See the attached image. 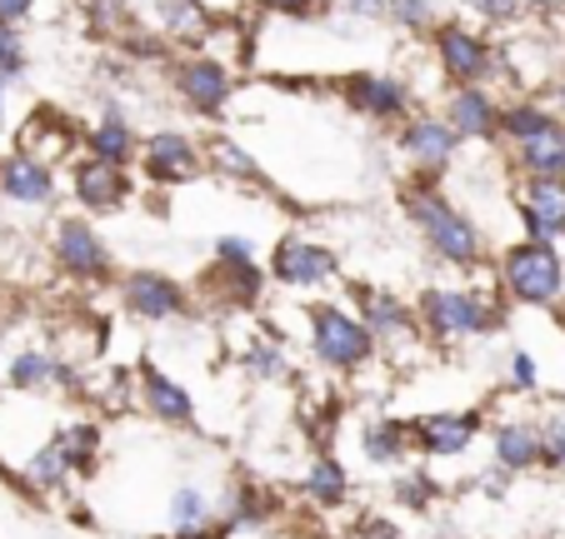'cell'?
I'll return each mask as SVG.
<instances>
[{"mask_svg": "<svg viewBox=\"0 0 565 539\" xmlns=\"http://www.w3.org/2000/svg\"><path fill=\"white\" fill-rule=\"evenodd\" d=\"M140 160H146V175L160 180V185H175V180H191L195 170H201V150H195L191 136H181V130H156V136L146 140V150H140Z\"/></svg>", "mask_w": 565, "mask_h": 539, "instance_id": "obj_12", "label": "cell"}, {"mask_svg": "<svg viewBox=\"0 0 565 539\" xmlns=\"http://www.w3.org/2000/svg\"><path fill=\"white\" fill-rule=\"evenodd\" d=\"M406 211H411V220H416V230L426 235V245L446 265H480V255H486V235H480V225L470 220L460 205H450L430 180L406 185Z\"/></svg>", "mask_w": 565, "mask_h": 539, "instance_id": "obj_1", "label": "cell"}, {"mask_svg": "<svg viewBox=\"0 0 565 539\" xmlns=\"http://www.w3.org/2000/svg\"><path fill=\"white\" fill-rule=\"evenodd\" d=\"M55 260L61 270H71L75 280H100L110 276V250L100 245V235L86 220H61L55 230Z\"/></svg>", "mask_w": 565, "mask_h": 539, "instance_id": "obj_11", "label": "cell"}, {"mask_svg": "<svg viewBox=\"0 0 565 539\" xmlns=\"http://www.w3.org/2000/svg\"><path fill=\"white\" fill-rule=\"evenodd\" d=\"M146 405L160 414V420H171V424H185L195 414L191 395H185L175 380H166L160 370H146Z\"/></svg>", "mask_w": 565, "mask_h": 539, "instance_id": "obj_25", "label": "cell"}, {"mask_svg": "<svg viewBox=\"0 0 565 539\" xmlns=\"http://www.w3.org/2000/svg\"><path fill=\"white\" fill-rule=\"evenodd\" d=\"M545 465H565V420L545 430Z\"/></svg>", "mask_w": 565, "mask_h": 539, "instance_id": "obj_42", "label": "cell"}, {"mask_svg": "<svg viewBox=\"0 0 565 539\" xmlns=\"http://www.w3.org/2000/svg\"><path fill=\"white\" fill-rule=\"evenodd\" d=\"M215 260H231V265H256V245L246 235H221L215 240Z\"/></svg>", "mask_w": 565, "mask_h": 539, "instance_id": "obj_35", "label": "cell"}, {"mask_svg": "<svg viewBox=\"0 0 565 539\" xmlns=\"http://www.w3.org/2000/svg\"><path fill=\"white\" fill-rule=\"evenodd\" d=\"M31 6L35 0H0V21H25V15H31Z\"/></svg>", "mask_w": 565, "mask_h": 539, "instance_id": "obj_43", "label": "cell"}, {"mask_svg": "<svg viewBox=\"0 0 565 539\" xmlns=\"http://www.w3.org/2000/svg\"><path fill=\"white\" fill-rule=\"evenodd\" d=\"M171 519H175V529H201L205 519H211V499L195 485H181L171 495Z\"/></svg>", "mask_w": 565, "mask_h": 539, "instance_id": "obj_31", "label": "cell"}, {"mask_svg": "<svg viewBox=\"0 0 565 539\" xmlns=\"http://www.w3.org/2000/svg\"><path fill=\"white\" fill-rule=\"evenodd\" d=\"M341 11L355 21H381V15H391V0H341Z\"/></svg>", "mask_w": 565, "mask_h": 539, "instance_id": "obj_38", "label": "cell"}, {"mask_svg": "<svg viewBox=\"0 0 565 539\" xmlns=\"http://www.w3.org/2000/svg\"><path fill=\"white\" fill-rule=\"evenodd\" d=\"M0 191L21 205H45L55 195L51 165H41V160H31V155H11L0 165Z\"/></svg>", "mask_w": 565, "mask_h": 539, "instance_id": "obj_19", "label": "cell"}, {"mask_svg": "<svg viewBox=\"0 0 565 539\" xmlns=\"http://www.w3.org/2000/svg\"><path fill=\"white\" fill-rule=\"evenodd\" d=\"M205 165L215 170V175L235 180V185H260V165L250 150H241V140L235 136H211V145H205Z\"/></svg>", "mask_w": 565, "mask_h": 539, "instance_id": "obj_22", "label": "cell"}, {"mask_svg": "<svg viewBox=\"0 0 565 539\" xmlns=\"http://www.w3.org/2000/svg\"><path fill=\"white\" fill-rule=\"evenodd\" d=\"M521 225L531 240H561L565 235V175L561 180H525L521 191Z\"/></svg>", "mask_w": 565, "mask_h": 539, "instance_id": "obj_10", "label": "cell"}, {"mask_svg": "<svg viewBox=\"0 0 565 539\" xmlns=\"http://www.w3.org/2000/svg\"><path fill=\"white\" fill-rule=\"evenodd\" d=\"M175 90H181V100L191 110L215 116V110L231 106L235 80H231V71H225L215 55H191V61H181V71H175Z\"/></svg>", "mask_w": 565, "mask_h": 539, "instance_id": "obj_7", "label": "cell"}, {"mask_svg": "<svg viewBox=\"0 0 565 539\" xmlns=\"http://www.w3.org/2000/svg\"><path fill=\"white\" fill-rule=\"evenodd\" d=\"M545 126H555V116L545 106H535V100H515L511 110H501V136L505 140H525Z\"/></svg>", "mask_w": 565, "mask_h": 539, "instance_id": "obj_28", "label": "cell"}, {"mask_svg": "<svg viewBox=\"0 0 565 539\" xmlns=\"http://www.w3.org/2000/svg\"><path fill=\"white\" fill-rule=\"evenodd\" d=\"M55 380L71 385V370L55 365L51 355H41V349H25V355L11 359V385H21V390H41V385H55Z\"/></svg>", "mask_w": 565, "mask_h": 539, "instance_id": "obj_26", "label": "cell"}, {"mask_svg": "<svg viewBox=\"0 0 565 539\" xmlns=\"http://www.w3.org/2000/svg\"><path fill=\"white\" fill-rule=\"evenodd\" d=\"M511 155L525 180H561L565 175V120L535 130L525 140H511Z\"/></svg>", "mask_w": 565, "mask_h": 539, "instance_id": "obj_17", "label": "cell"}, {"mask_svg": "<svg viewBox=\"0 0 565 539\" xmlns=\"http://www.w3.org/2000/svg\"><path fill=\"white\" fill-rule=\"evenodd\" d=\"M306 495L320 499V505H341L345 499V470L335 465L331 455H320L316 465H310V475H306Z\"/></svg>", "mask_w": 565, "mask_h": 539, "instance_id": "obj_27", "label": "cell"}, {"mask_svg": "<svg viewBox=\"0 0 565 539\" xmlns=\"http://www.w3.org/2000/svg\"><path fill=\"white\" fill-rule=\"evenodd\" d=\"M270 276L290 290L326 285V280L335 276V250H326L320 240H300V235H290V240H280L276 255H270Z\"/></svg>", "mask_w": 565, "mask_h": 539, "instance_id": "obj_6", "label": "cell"}, {"mask_svg": "<svg viewBox=\"0 0 565 539\" xmlns=\"http://www.w3.org/2000/svg\"><path fill=\"white\" fill-rule=\"evenodd\" d=\"M391 15L411 31H420V25H430V0H391Z\"/></svg>", "mask_w": 565, "mask_h": 539, "instance_id": "obj_36", "label": "cell"}, {"mask_svg": "<svg viewBox=\"0 0 565 539\" xmlns=\"http://www.w3.org/2000/svg\"><path fill=\"white\" fill-rule=\"evenodd\" d=\"M55 440L65 444V455H71V465H90V455H96V444H100V434H96V424H65Z\"/></svg>", "mask_w": 565, "mask_h": 539, "instance_id": "obj_32", "label": "cell"}, {"mask_svg": "<svg viewBox=\"0 0 565 539\" xmlns=\"http://www.w3.org/2000/svg\"><path fill=\"white\" fill-rule=\"evenodd\" d=\"M480 430V414H456V410H430L416 420V444L426 455H466L470 440Z\"/></svg>", "mask_w": 565, "mask_h": 539, "instance_id": "obj_16", "label": "cell"}, {"mask_svg": "<svg viewBox=\"0 0 565 539\" xmlns=\"http://www.w3.org/2000/svg\"><path fill=\"white\" fill-rule=\"evenodd\" d=\"M0 116H6V75H0Z\"/></svg>", "mask_w": 565, "mask_h": 539, "instance_id": "obj_45", "label": "cell"}, {"mask_svg": "<svg viewBox=\"0 0 565 539\" xmlns=\"http://www.w3.org/2000/svg\"><path fill=\"white\" fill-rule=\"evenodd\" d=\"M71 470H75V465H71V455H65L61 440H51L45 450H35V460H31V479H35L41 489H55L65 475H71Z\"/></svg>", "mask_w": 565, "mask_h": 539, "instance_id": "obj_30", "label": "cell"}, {"mask_svg": "<svg viewBox=\"0 0 565 539\" xmlns=\"http://www.w3.org/2000/svg\"><path fill=\"white\" fill-rule=\"evenodd\" d=\"M430 489H436V485H430L426 475H406V479H401V485H395V495L406 499V505H426V499H430Z\"/></svg>", "mask_w": 565, "mask_h": 539, "instance_id": "obj_40", "label": "cell"}, {"mask_svg": "<svg viewBox=\"0 0 565 539\" xmlns=\"http://www.w3.org/2000/svg\"><path fill=\"white\" fill-rule=\"evenodd\" d=\"M436 65L456 85H486V75L495 71V45L470 25L446 21L436 25Z\"/></svg>", "mask_w": 565, "mask_h": 539, "instance_id": "obj_5", "label": "cell"}, {"mask_svg": "<svg viewBox=\"0 0 565 539\" xmlns=\"http://www.w3.org/2000/svg\"><path fill=\"white\" fill-rule=\"evenodd\" d=\"M246 365H250L256 375H266V380L286 375V355H280L276 345H250V349H246Z\"/></svg>", "mask_w": 565, "mask_h": 539, "instance_id": "obj_34", "label": "cell"}, {"mask_svg": "<svg viewBox=\"0 0 565 539\" xmlns=\"http://www.w3.org/2000/svg\"><path fill=\"white\" fill-rule=\"evenodd\" d=\"M501 285L521 305H551L565 295V260L555 240H515L501 260Z\"/></svg>", "mask_w": 565, "mask_h": 539, "instance_id": "obj_2", "label": "cell"}, {"mask_svg": "<svg viewBox=\"0 0 565 539\" xmlns=\"http://www.w3.org/2000/svg\"><path fill=\"white\" fill-rule=\"evenodd\" d=\"M160 31L175 41H205L211 35V15L201 0H160Z\"/></svg>", "mask_w": 565, "mask_h": 539, "instance_id": "obj_24", "label": "cell"}, {"mask_svg": "<svg viewBox=\"0 0 565 539\" xmlns=\"http://www.w3.org/2000/svg\"><path fill=\"white\" fill-rule=\"evenodd\" d=\"M511 385L515 390H535V359L525 355V349H515L511 355Z\"/></svg>", "mask_w": 565, "mask_h": 539, "instance_id": "obj_39", "label": "cell"}, {"mask_svg": "<svg viewBox=\"0 0 565 539\" xmlns=\"http://www.w3.org/2000/svg\"><path fill=\"white\" fill-rule=\"evenodd\" d=\"M25 71V51H21V35L11 31V21H0V75L11 80V75Z\"/></svg>", "mask_w": 565, "mask_h": 539, "instance_id": "obj_33", "label": "cell"}, {"mask_svg": "<svg viewBox=\"0 0 565 539\" xmlns=\"http://www.w3.org/2000/svg\"><path fill=\"white\" fill-rule=\"evenodd\" d=\"M71 191H75V201L86 205V211H96V215L120 211V205H126V195H130L126 165H110V160H100V155L75 160V165H71Z\"/></svg>", "mask_w": 565, "mask_h": 539, "instance_id": "obj_8", "label": "cell"}, {"mask_svg": "<svg viewBox=\"0 0 565 539\" xmlns=\"http://www.w3.org/2000/svg\"><path fill=\"white\" fill-rule=\"evenodd\" d=\"M446 120L460 130V140H495L501 136V106L486 85H460L446 100Z\"/></svg>", "mask_w": 565, "mask_h": 539, "instance_id": "obj_15", "label": "cell"}, {"mask_svg": "<svg viewBox=\"0 0 565 539\" xmlns=\"http://www.w3.org/2000/svg\"><path fill=\"white\" fill-rule=\"evenodd\" d=\"M495 460H501V470L545 465V434L531 424H505V430H495Z\"/></svg>", "mask_w": 565, "mask_h": 539, "instance_id": "obj_21", "label": "cell"}, {"mask_svg": "<svg viewBox=\"0 0 565 539\" xmlns=\"http://www.w3.org/2000/svg\"><path fill=\"white\" fill-rule=\"evenodd\" d=\"M86 145H90V155L110 160V165H130V155H136V130H130L126 116L110 110L96 130H86Z\"/></svg>", "mask_w": 565, "mask_h": 539, "instance_id": "obj_23", "label": "cell"}, {"mask_svg": "<svg viewBox=\"0 0 565 539\" xmlns=\"http://www.w3.org/2000/svg\"><path fill=\"white\" fill-rule=\"evenodd\" d=\"M260 6L276 15H316V6H326V0H260Z\"/></svg>", "mask_w": 565, "mask_h": 539, "instance_id": "obj_41", "label": "cell"}, {"mask_svg": "<svg viewBox=\"0 0 565 539\" xmlns=\"http://www.w3.org/2000/svg\"><path fill=\"white\" fill-rule=\"evenodd\" d=\"M355 305H361V320L371 325V335H406L411 330V310L391 295V290H365L355 285L351 290Z\"/></svg>", "mask_w": 565, "mask_h": 539, "instance_id": "obj_20", "label": "cell"}, {"mask_svg": "<svg viewBox=\"0 0 565 539\" xmlns=\"http://www.w3.org/2000/svg\"><path fill=\"white\" fill-rule=\"evenodd\" d=\"M401 150H406L420 170H430V175H436V170H446L450 160H456L460 130L450 126L446 116H411L406 126H401Z\"/></svg>", "mask_w": 565, "mask_h": 539, "instance_id": "obj_9", "label": "cell"}, {"mask_svg": "<svg viewBox=\"0 0 565 539\" xmlns=\"http://www.w3.org/2000/svg\"><path fill=\"white\" fill-rule=\"evenodd\" d=\"M480 11V21H495V25H505V21H515L521 15V6L525 0H470Z\"/></svg>", "mask_w": 565, "mask_h": 539, "instance_id": "obj_37", "label": "cell"}, {"mask_svg": "<svg viewBox=\"0 0 565 539\" xmlns=\"http://www.w3.org/2000/svg\"><path fill=\"white\" fill-rule=\"evenodd\" d=\"M310 345H316V355L326 359V365L351 370V365L371 359L375 335H371V325H365L361 315H351V310L316 305V310H310Z\"/></svg>", "mask_w": 565, "mask_h": 539, "instance_id": "obj_4", "label": "cell"}, {"mask_svg": "<svg viewBox=\"0 0 565 539\" xmlns=\"http://www.w3.org/2000/svg\"><path fill=\"white\" fill-rule=\"evenodd\" d=\"M525 6H535V11H565V0H525Z\"/></svg>", "mask_w": 565, "mask_h": 539, "instance_id": "obj_44", "label": "cell"}, {"mask_svg": "<svg viewBox=\"0 0 565 539\" xmlns=\"http://www.w3.org/2000/svg\"><path fill=\"white\" fill-rule=\"evenodd\" d=\"M406 440H411V434L401 430L395 420H381V424H371V430H365V455H371L375 465H391V460L406 455Z\"/></svg>", "mask_w": 565, "mask_h": 539, "instance_id": "obj_29", "label": "cell"}, {"mask_svg": "<svg viewBox=\"0 0 565 539\" xmlns=\"http://www.w3.org/2000/svg\"><path fill=\"white\" fill-rule=\"evenodd\" d=\"M75 150V126L61 116V110H41V116L25 120L21 130V155L41 160V165H61Z\"/></svg>", "mask_w": 565, "mask_h": 539, "instance_id": "obj_18", "label": "cell"}, {"mask_svg": "<svg viewBox=\"0 0 565 539\" xmlns=\"http://www.w3.org/2000/svg\"><path fill=\"white\" fill-rule=\"evenodd\" d=\"M126 305L130 315L160 325V320H175L185 310V290L160 270H136V276H126Z\"/></svg>", "mask_w": 565, "mask_h": 539, "instance_id": "obj_14", "label": "cell"}, {"mask_svg": "<svg viewBox=\"0 0 565 539\" xmlns=\"http://www.w3.org/2000/svg\"><path fill=\"white\" fill-rule=\"evenodd\" d=\"M420 320L440 339H466V335H486L491 325H501V305L491 295H476V290H426Z\"/></svg>", "mask_w": 565, "mask_h": 539, "instance_id": "obj_3", "label": "cell"}, {"mask_svg": "<svg viewBox=\"0 0 565 539\" xmlns=\"http://www.w3.org/2000/svg\"><path fill=\"white\" fill-rule=\"evenodd\" d=\"M345 100L371 120H406L411 116V85L395 75H351Z\"/></svg>", "mask_w": 565, "mask_h": 539, "instance_id": "obj_13", "label": "cell"}]
</instances>
